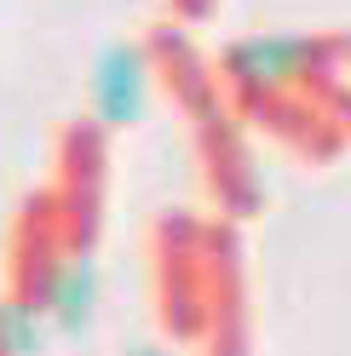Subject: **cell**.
<instances>
[{
	"label": "cell",
	"instance_id": "1",
	"mask_svg": "<svg viewBox=\"0 0 351 356\" xmlns=\"http://www.w3.org/2000/svg\"><path fill=\"white\" fill-rule=\"evenodd\" d=\"M144 92H150V81H144V58H139L133 47H104L98 70H93V98H98V115H104L109 127L139 121Z\"/></svg>",
	"mask_w": 351,
	"mask_h": 356
}]
</instances>
